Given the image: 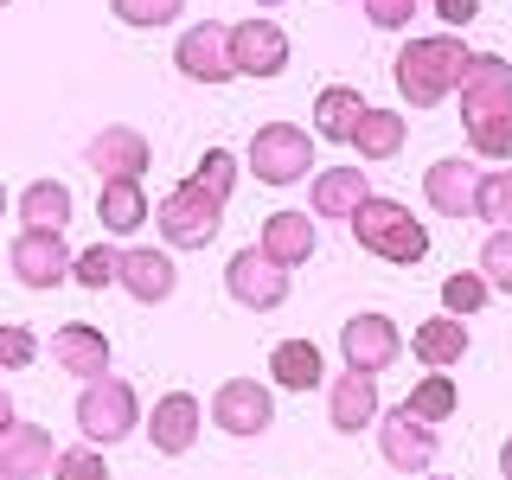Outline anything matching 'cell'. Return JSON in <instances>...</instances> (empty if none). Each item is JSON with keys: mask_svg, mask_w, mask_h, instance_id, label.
Returning <instances> with one entry per match:
<instances>
[{"mask_svg": "<svg viewBox=\"0 0 512 480\" xmlns=\"http://www.w3.org/2000/svg\"><path fill=\"white\" fill-rule=\"evenodd\" d=\"M455 90H461V122L506 116V109H512V64H506V58H493V52H474Z\"/></svg>", "mask_w": 512, "mask_h": 480, "instance_id": "ba28073f", "label": "cell"}, {"mask_svg": "<svg viewBox=\"0 0 512 480\" xmlns=\"http://www.w3.org/2000/svg\"><path fill=\"white\" fill-rule=\"evenodd\" d=\"M116 282L141 301V308H154V301H167L173 288H180V269H173L167 250H122L116 256Z\"/></svg>", "mask_w": 512, "mask_h": 480, "instance_id": "e0dca14e", "label": "cell"}, {"mask_svg": "<svg viewBox=\"0 0 512 480\" xmlns=\"http://www.w3.org/2000/svg\"><path fill=\"white\" fill-rule=\"evenodd\" d=\"M480 276H487V288H506L512 295V231H493L480 244Z\"/></svg>", "mask_w": 512, "mask_h": 480, "instance_id": "e575fe53", "label": "cell"}, {"mask_svg": "<svg viewBox=\"0 0 512 480\" xmlns=\"http://www.w3.org/2000/svg\"><path fill=\"white\" fill-rule=\"evenodd\" d=\"M231 64H237V77H282L288 71V32L276 20L231 26Z\"/></svg>", "mask_w": 512, "mask_h": 480, "instance_id": "5bb4252c", "label": "cell"}, {"mask_svg": "<svg viewBox=\"0 0 512 480\" xmlns=\"http://www.w3.org/2000/svg\"><path fill=\"white\" fill-rule=\"evenodd\" d=\"M77 429H84V442H122L141 429V404H135V384L103 372L84 384V397H77Z\"/></svg>", "mask_w": 512, "mask_h": 480, "instance_id": "3957f363", "label": "cell"}, {"mask_svg": "<svg viewBox=\"0 0 512 480\" xmlns=\"http://www.w3.org/2000/svg\"><path fill=\"white\" fill-rule=\"evenodd\" d=\"M480 301H487V276H480V269H461V276L442 282V308H455L461 320H468Z\"/></svg>", "mask_w": 512, "mask_h": 480, "instance_id": "d590c367", "label": "cell"}, {"mask_svg": "<svg viewBox=\"0 0 512 480\" xmlns=\"http://www.w3.org/2000/svg\"><path fill=\"white\" fill-rule=\"evenodd\" d=\"M359 7H365V20H372L378 32H397V26H410L416 0H359Z\"/></svg>", "mask_w": 512, "mask_h": 480, "instance_id": "f35d334b", "label": "cell"}, {"mask_svg": "<svg viewBox=\"0 0 512 480\" xmlns=\"http://www.w3.org/2000/svg\"><path fill=\"white\" fill-rule=\"evenodd\" d=\"M52 461H58V448L39 423L0 429V480H39V474H52Z\"/></svg>", "mask_w": 512, "mask_h": 480, "instance_id": "2e32d148", "label": "cell"}, {"mask_svg": "<svg viewBox=\"0 0 512 480\" xmlns=\"http://www.w3.org/2000/svg\"><path fill=\"white\" fill-rule=\"evenodd\" d=\"M423 199L436 205L442 218H474V205H480V167H474V160H461V154L436 160V167L423 173Z\"/></svg>", "mask_w": 512, "mask_h": 480, "instance_id": "9a60e30c", "label": "cell"}, {"mask_svg": "<svg viewBox=\"0 0 512 480\" xmlns=\"http://www.w3.org/2000/svg\"><path fill=\"white\" fill-rule=\"evenodd\" d=\"M327 416H333V429L340 436H359L365 423H378V384H372V372H346L333 378V391H327Z\"/></svg>", "mask_w": 512, "mask_h": 480, "instance_id": "d6986e66", "label": "cell"}, {"mask_svg": "<svg viewBox=\"0 0 512 480\" xmlns=\"http://www.w3.org/2000/svg\"><path fill=\"white\" fill-rule=\"evenodd\" d=\"M109 7H116V20L122 26H173V20H180V7H186V0H109Z\"/></svg>", "mask_w": 512, "mask_h": 480, "instance_id": "1f68e13d", "label": "cell"}, {"mask_svg": "<svg viewBox=\"0 0 512 480\" xmlns=\"http://www.w3.org/2000/svg\"><path fill=\"white\" fill-rule=\"evenodd\" d=\"M404 410L423 416V423H448V416L461 410V397H455V384H448V372H429V378L404 397Z\"/></svg>", "mask_w": 512, "mask_h": 480, "instance_id": "f1b7e54d", "label": "cell"}, {"mask_svg": "<svg viewBox=\"0 0 512 480\" xmlns=\"http://www.w3.org/2000/svg\"><path fill=\"white\" fill-rule=\"evenodd\" d=\"M173 64H180V77L192 84H231L237 64H231V26L218 20H199L180 32V45H173Z\"/></svg>", "mask_w": 512, "mask_h": 480, "instance_id": "52a82bcc", "label": "cell"}, {"mask_svg": "<svg viewBox=\"0 0 512 480\" xmlns=\"http://www.w3.org/2000/svg\"><path fill=\"white\" fill-rule=\"evenodd\" d=\"M474 218H487L493 231H512V167L506 173H480V205Z\"/></svg>", "mask_w": 512, "mask_h": 480, "instance_id": "f546056e", "label": "cell"}, {"mask_svg": "<svg viewBox=\"0 0 512 480\" xmlns=\"http://www.w3.org/2000/svg\"><path fill=\"white\" fill-rule=\"evenodd\" d=\"M199 397L192 391H167L154 404V416H148V442H154V455H186L192 442H199Z\"/></svg>", "mask_w": 512, "mask_h": 480, "instance_id": "ac0fdd59", "label": "cell"}, {"mask_svg": "<svg viewBox=\"0 0 512 480\" xmlns=\"http://www.w3.org/2000/svg\"><path fill=\"white\" fill-rule=\"evenodd\" d=\"M378 448L397 474H423L436 461V423H423L410 410H391V416H378Z\"/></svg>", "mask_w": 512, "mask_h": 480, "instance_id": "7c38bea8", "label": "cell"}, {"mask_svg": "<svg viewBox=\"0 0 512 480\" xmlns=\"http://www.w3.org/2000/svg\"><path fill=\"white\" fill-rule=\"evenodd\" d=\"M212 423L224 436H263L276 423V404H269V384L256 378H224L218 397H212Z\"/></svg>", "mask_w": 512, "mask_h": 480, "instance_id": "9c48e42d", "label": "cell"}, {"mask_svg": "<svg viewBox=\"0 0 512 480\" xmlns=\"http://www.w3.org/2000/svg\"><path fill=\"white\" fill-rule=\"evenodd\" d=\"M468 148L506 160V154H512V109H506V116H480V122H468Z\"/></svg>", "mask_w": 512, "mask_h": 480, "instance_id": "836d02e7", "label": "cell"}, {"mask_svg": "<svg viewBox=\"0 0 512 480\" xmlns=\"http://www.w3.org/2000/svg\"><path fill=\"white\" fill-rule=\"evenodd\" d=\"M116 256H122V250H109V244L77 250V256H71V282H84L90 295H103V288L116 282Z\"/></svg>", "mask_w": 512, "mask_h": 480, "instance_id": "4dcf8cb0", "label": "cell"}, {"mask_svg": "<svg viewBox=\"0 0 512 480\" xmlns=\"http://www.w3.org/2000/svg\"><path fill=\"white\" fill-rule=\"evenodd\" d=\"M340 352H346V365L352 372H384V365L404 352V333H397V320L391 314H352L346 327H340Z\"/></svg>", "mask_w": 512, "mask_h": 480, "instance_id": "8fae6325", "label": "cell"}, {"mask_svg": "<svg viewBox=\"0 0 512 480\" xmlns=\"http://www.w3.org/2000/svg\"><path fill=\"white\" fill-rule=\"evenodd\" d=\"M52 480H109V461L96 455V442H84V448H58Z\"/></svg>", "mask_w": 512, "mask_h": 480, "instance_id": "d6a6232c", "label": "cell"}, {"mask_svg": "<svg viewBox=\"0 0 512 480\" xmlns=\"http://www.w3.org/2000/svg\"><path fill=\"white\" fill-rule=\"evenodd\" d=\"M256 250L276 256L282 269H301L308 256H320V231H314V218H308V212H269L263 244H256Z\"/></svg>", "mask_w": 512, "mask_h": 480, "instance_id": "ffe728a7", "label": "cell"}, {"mask_svg": "<svg viewBox=\"0 0 512 480\" xmlns=\"http://www.w3.org/2000/svg\"><path fill=\"white\" fill-rule=\"evenodd\" d=\"M359 116H365V96L352 90V84H327V90H320V103H314V135L320 141H346Z\"/></svg>", "mask_w": 512, "mask_h": 480, "instance_id": "484cf974", "label": "cell"}, {"mask_svg": "<svg viewBox=\"0 0 512 480\" xmlns=\"http://www.w3.org/2000/svg\"><path fill=\"white\" fill-rule=\"evenodd\" d=\"M346 148L359 154V160H391V154H404V116H397V109H365V116L352 122Z\"/></svg>", "mask_w": 512, "mask_h": 480, "instance_id": "cb8c5ba5", "label": "cell"}, {"mask_svg": "<svg viewBox=\"0 0 512 480\" xmlns=\"http://www.w3.org/2000/svg\"><path fill=\"white\" fill-rule=\"evenodd\" d=\"M308 167H314V135H308V128L263 122L250 135V173L263 186H295V180H308Z\"/></svg>", "mask_w": 512, "mask_h": 480, "instance_id": "5b68a950", "label": "cell"}, {"mask_svg": "<svg viewBox=\"0 0 512 480\" xmlns=\"http://www.w3.org/2000/svg\"><path fill=\"white\" fill-rule=\"evenodd\" d=\"M103 231H141L148 224V199H141V180H103V205H96Z\"/></svg>", "mask_w": 512, "mask_h": 480, "instance_id": "83f0119b", "label": "cell"}, {"mask_svg": "<svg viewBox=\"0 0 512 480\" xmlns=\"http://www.w3.org/2000/svg\"><path fill=\"white\" fill-rule=\"evenodd\" d=\"M212 199H231V186H237V160L231 154H218V148H205V160H199V173H192Z\"/></svg>", "mask_w": 512, "mask_h": 480, "instance_id": "74e56055", "label": "cell"}, {"mask_svg": "<svg viewBox=\"0 0 512 480\" xmlns=\"http://www.w3.org/2000/svg\"><path fill=\"white\" fill-rule=\"evenodd\" d=\"M500 474H506V480H512V442H506V448H500Z\"/></svg>", "mask_w": 512, "mask_h": 480, "instance_id": "b9f144b4", "label": "cell"}, {"mask_svg": "<svg viewBox=\"0 0 512 480\" xmlns=\"http://www.w3.org/2000/svg\"><path fill=\"white\" fill-rule=\"evenodd\" d=\"M71 256L77 250H64V231H20L7 263H13V282L20 288H58L71 276Z\"/></svg>", "mask_w": 512, "mask_h": 480, "instance_id": "30bf717a", "label": "cell"}, {"mask_svg": "<svg viewBox=\"0 0 512 480\" xmlns=\"http://www.w3.org/2000/svg\"><path fill=\"white\" fill-rule=\"evenodd\" d=\"M346 224H352V237H359L372 256H384V263H423L429 256V231L410 218V205H397V199H378L372 192Z\"/></svg>", "mask_w": 512, "mask_h": 480, "instance_id": "7a4b0ae2", "label": "cell"}, {"mask_svg": "<svg viewBox=\"0 0 512 480\" xmlns=\"http://www.w3.org/2000/svg\"><path fill=\"white\" fill-rule=\"evenodd\" d=\"M39 359V333L32 327H0V372H26Z\"/></svg>", "mask_w": 512, "mask_h": 480, "instance_id": "8d00e7d4", "label": "cell"}, {"mask_svg": "<svg viewBox=\"0 0 512 480\" xmlns=\"http://www.w3.org/2000/svg\"><path fill=\"white\" fill-rule=\"evenodd\" d=\"M84 160H90V173L96 180H141L148 173V160H154V148H148V135L141 128H103V135H90V148H84Z\"/></svg>", "mask_w": 512, "mask_h": 480, "instance_id": "4fadbf2b", "label": "cell"}, {"mask_svg": "<svg viewBox=\"0 0 512 480\" xmlns=\"http://www.w3.org/2000/svg\"><path fill=\"white\" fill-rule=\"evenodd\" d=\"M269 378H276L282 391H314L320 384V346L314 340H282L269 352Z\"/></svg>", "mask_w": 512, "mask_h": 480, "instance_id": "4316f807", "label": "cell"}, {"mask_svg": "<svg viewBox=\"0 0 512 480\" xmlns=\"http://www.w3.org/2000/svg\"><path fill=\"white\" fill-rule=\"evenodd\" d=\"M365 199H372V186H365L359 167H327V173H314V192H308L314 218H352Z\"/></svg>", "mask_w": 512, "mask_h": 480, "instance_id": "603a6c76", "label": "cell"}, {"mask_svg": "<svg viewBox=\"0 0 512 480\" xmlns=\"http://www.w3.org/2000/svg\"><path fill=\"white\" fill-rule=\"evenodd\" d=\"M13 212L26 218V231H64L77 205H71V192H64V180H32Z\"/></svg>", "mask_w": 512, "mask_h": 480, "instance_id": "d4e9b609", "label": "cell"}, {"mask_svg": "<svg viewBox=\"0 0 512 480\" xmlns=\"http://www.w3.org/2000/svg\"><path fill=\"white\" fill-rule=\"evenodd\" d=\"M13 212V199H7V186H0V218H7Z\"/></svg>", "mask_w": 512, "mask_h": 480, "instance_id": "7bdbcfd3", "label": "cell"}, {"mask_svg": "<svg viewBox=\"0 0 512 480\" xmlns=\"http://www.w3.org/2000/svg\"><path fill=\"white\" fill-rule=\"evenodd\" d=\"M154 218H160V237H167L173 250H205L224 224V199H212L199 180H186L154 205Z\"/></svg>", "mask_w": 512, "mask_h": 480, "instance_id": "277c9868", "label": "cell"}, {"mask_svg": "<svg viewBox=\"0 0 512 480\" xmlns=\"http://www.w3.org/2000/svg\"><path fill=\"white\" fill-rule=\"evenodd\" d=\"M410 352L429 365V372H448L455 359H468V320H461V314H436V320H423V327L410 333Z\"/></svg>", "mask_w": 512, "mask_h": 480, "instance_id": "7402d4cb", "label": "cell"}, {"mask_svg": "<svg viewBox=\"0 0 512 480\" xmlns=\"http://www.w3.org/2000/svg\"><path fill=\"white\" fill-rule=\"evenodd\" d=\"M224 288H231V301L237 308H256V314H276L282 301H288V269L276 263V256H263V250H237L231 263H224Z\"/></svg>", "mask_w": 512, "mask_h": 480, "instance_id": "8992f818", "label": "cell"}, {"mask_svg": "<svg viewBox=\"0 0 512 480\" xmlns=\"http://www.w3.org/2000/svg\"><path fill=\"white\" fill-rule=\"evenodd\" d=\"M436 13H442V20H448V26L461 32V26H468L474 13H480V0H436Z\"/></svg>", "mask_w": 512, "mask_h": 480, "instance_id": "ab89813d", "label": "cell"}, {"mask_svg": "<svg viewBox=\"0 0 512 480\" xmlns=\"http://www.w3.org/2000/svg\"><path fill=\"white\" fill-rule=\"evenodd\" d=\"M468 58H474V52L455 39V32H436V39H410L404 52H397V64H391V84H397V96H404L410 109H436L442 96L461 84Z\"/></svg>", "mask_w": 512, "mask_h": 480, "instance_id": "6da1fadb", "label": "cell"}, {"mask_svg": "<svg viewBox=\"0 0 512 480\" xmlns=\"http://www.w3.org/2000/svg\"><path fill=\"white\" fill-rule=\"evenodd\" d=\"M52 359L64 365V372H71V378H103L109 372V340H103V333H96V327H84V320H71V327H58L52 333Z\"/></svg>", "mask_w": 512, "mask_h": 480, "instance_id": "44dd1931", "label": "cell"}, {"mask_svg": "<svg viewBox=\"0 0 512 480\" xmlns=\"http://www.w3.org/2000/svg\"><path fill=\"white\" fill-rule=\"evenodd\" d=\"M0 7H7V0H0Z\"/></svg>", "mask_w": 512, "mask_h": 480, "instance_id": "ee69618b", "label": "cell"}, {"mask_svg": "<svg viewBox=\"0 0 512 480\" xmlns=\"http://www.w3.org/2000/svg\"><path fill=\"white\" fill-rule=\"evenodd\" d=\"M13 410H20V404H13V397H7V384H0V429H7V423H20Z\"/></svg>", "mask_w": 512, "mask_h": 480, "instance_id": "60d3db41", "label": "cell"}]
</instances>
